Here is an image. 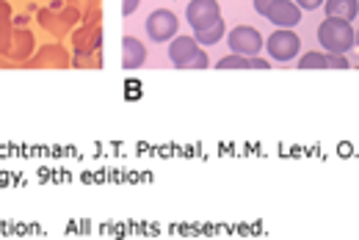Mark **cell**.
<instances>
[{"label": "cell", "mask_w": 359, "mask_h": 240, "mask_svg": "<svg viewBox=\"0 0 359 240\" xmlns=\"http://www.w3.org/2000/svg\"><path fill=\"white\" fill-rule=\"evenodd\" d=\"M224 31H226V25H224V20H222V22H216V25H208V28H202V31H194V39H196L199 45L210 48V45L222 42Z\"/></svg>", "instance_id": "cell-11"}, {"label": "cell", "mask_w": 359, "mask_h": 240, "mask_svg": "<svg viewBox=\"0 0 359 240\" xmlns=\"http://www.w3.org/2000/svg\"><path fill=\"white\" fill-rule=\"evenodd\" d=\"M219 69H271V61L266 58H249V55H229V58H222L219 61Z\"/></svg>", "instance_id": "cell-9"}, {"label": "cell", "mask_w": 359, "mask_h": 240, "mask_svg": "<svg viewBox=\"0 0 359 240\" xmlns=\"http://www.w3.org/2000/svg\"><path fill=\"white\" fill-rule=\"evenodd\" d=\"M266 50H269V55L273 58V61H290V58H296V55H299V50H302V39H299V34H296V31L279 28V31H273V34L269 36Z\"/></svg>", "instance_id": "cell-5"}, {"label": "cell", "mask_w": 359, "mask_h": 240, "mask_svg": "<svg viewBox=\"0 0 359 240\" xmlns=\"http://www.w3.org/2000/svg\"><path fill=\"white\" fill-rule=\"evenodd\" d=\"M138 3H141V0H122V14L130 17L135 8H138Z\"/></svg>", "instance_id": "cell-15"}, {"label": "cell", "mask_w": 359, "mask_h": 240, "mask_svg": "<svg viewBox=\"0 0 359 240\" xmlns=\"http://www.w3.org/2000/svg\"><path fill=\"white\" fill-rule=\"evenodd\" d=\"M323 3H326V0H296V6H299V8H307V11H315V8L323 6Z\"/></svg>", "instance_id": "cell-14"}, {"label": "cell", "mask_w": 359, "mask_h": 240, "mask_svg": "<svg viewBox=\"0 0 359 240\" xmlns=\"http://www.w3.org/2000/svg\"><path fill=\"white\" fill-rule=\"evenodd\" d=\"M323 8H326L329 17H337V20L351 22L359 14V0H326Z\"/></svg>", "instance_id": "cell-10"}, {"label": "cell", "mask_w": 359, "mask_h": 240, "mask_svg": "<svg viewBox=\"0 0 359 240\" xmlns=\"http://www.w3.org/2000/svg\"><path fill=\"white\" fill-rule=\"evenodd\" d=\"M357 45H359V31H357Z\"/></svg>", "instance_id": "cell-16"}, {"label": "cell", "mask_w": 359, "mask_h": 240, "mask_svg": "<svg viewBox=\"0 0 359 240\" xmlns=\"http://www.w3.org/2000/svg\"><path fill=\"white\" fill-rule=\"evenodd\" d=\"M122 50H125V55H122V66L125 69H138L144 64V58H147V48L138 39H133V36L122 39Z\"/></svg>", "instance_id": "cell-8"}, {"label": "cell", "mask_w": 359, "mask_h": 240, "mask_svg": "<svg viewBox=\"0 0 359 240\" xmlns=\"http://www.w3.org/2000/svg\"><path fill=\"white\" fill-rule=\"evenodd\" d=\"M177 28H180L177 14L169 11V8H158V11H152V14L147 17V34H149V39L158 42V45L172 42V39L177 36Z\"/></svg>", "instance_id": "cell-4"}, {"label": "cell", "mask_w": 359, "mask_h": 240, "mask_svg": "<svg viewBox=\"0 0 359 240\" xmlns=\"http://www.w3.org/2000/svg\"><path fill=\"white\" fill-rule=\"evenodd\" d=\"M299 69H329V52H307L299 61Z\"/></svg>", "instance_id": "cell-12"}, {"label": "cell", "mask_w": 359, "mask_h": 240, "mask_svg": "<svg viewBox=\"0 0 359 240\" xmlns=\"http://www.w3.org/2000/svg\"><path fill=\"white\" fill-rule=\"evenodd\" d=\"M318 42L320 48L332 55H346L348 50L357 45V34L351 28V22L337 20V17H326L318 25Z\"/></svg>", "instance_id": "cell-1"}, {"label": "cell", "mask_w": 359, "mask_h": 240, "mask_svg": "<svg viewBox=\"0 0 359 240\" xmlns=\"http://www.w3.org/2000/svg\"><path fill=\"white\" fill-rule=\"evenodd\" d=\"M252 3H255L257 14H263L266 20H271L279 28L293 31V25H299V20H302V8L290 0H252Z\"/></svg>", "instance_id": "cell-3"}, {"label": "cell", "mask_w": 359, "mask_h": 240, "mask_svg": "<svg viewBox=\"0 0 359 240\" xmlns=\"http://www.w3.org/2000/svg\"><path fill=\"white\" fill-rule=\"evenodd\" d=\"M185 20L194 31H202L208 25H216L222 22V8H219V0H191L188 8H185Z\"/></svg>", "instance_id": "cell-7"}, {"label": "cell", "mask_w": 359, "mask_h": 240, "mask_svg": "<svg viewBox=\"0 0 359 240\" xmlns=\"http://www.w3.org/2000/svg\"><path fill=\"white\" fill-rule=\"evenodd\" d=\"M329 69H348L346 55H332V52H329Z\"/></svg>", "instance_id": "cell-13"}, {"label": "cell", "mask_w": 359, "mask_h": 240, "mask_svg": "<svg viewBox=\"0 0 359 240\" xmlns=\"http://www.w3.org/2000/svg\"><path fill=\"white\" fill-rule=\"evenodd\" d=\"M169 58L177 69H208V52L199 48L194 36H175Z\"/></svg>", "instance_id": "cell-2"}, {"label": "cell", "mask_w": 359, "mask_h": 240, "mask_svg": "<svg viewBox=\"0 0 359 240\" xmlns=\"http://www.w3.org/2000/svg\"><path fill=\"white\" fill-rule=\"evenodd\" d=\"M226 45H229V50H232L235 55H249V58H255V55L263 50V36H260V31H257V28L238 25V28H232V31H229Z\"/></svg>", "instance_id": "cell-6"}]
</instances>
